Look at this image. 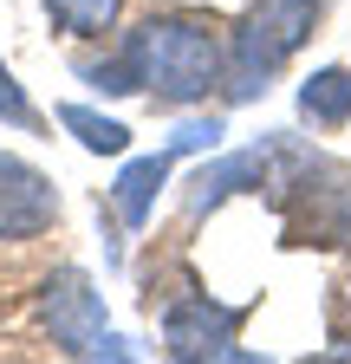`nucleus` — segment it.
<instances>
[{"mask_svg":"<svg viewBox=\"0 0 351 364\" xmlns=\"http://www.w3.org/2000/svg\"><path fill=\"white\" fill-rule=\"evenodd\" d=\"M46 14H53V26H59V33L98 39V33H111V26H117L124 0H46Z\"/></svg>","mask_w":351,"mask_h":364,"instance_id":"11","label":"nucleus"},{"mask_svg":"<svg viewBox=\"0 0 351 364\" xmlns=\"http://www.w3.org/2000/svg\"><path fill=\"white\" fill-rule=\"evenodd\" d=\"M0 124H14V130H39V111L26 105V91H20V78L7 72V59H0Z\"/></svg>","mask_w":351,"mask_h":364,"instance_id":"12","label":"nucleus"},{"mask_svg":"<svg viewBox=\"0 0 351 364\" xmlns=\"http://www.w3.org/2000/svg\"><path fill=\"white\" fill-rule=\"evenodd\" d=\"M293 189V228L319 247H351V176L332 163H299Z\"/></svg>","mask_w":351,"mask_h":364,"instance_id":"4","label":"nucleus"},{"mask_svg":"<svg viewBox=\"0 0 351 364\" xmlns=\"http://www.w3.org/2000/svg\"><path fill=\"white\" fill-rule=\"evenodd\" d=\"M234 332H241V306H222L208 293L176 299L163 312V351L169 358H241Z\"/></svg>","mask_w":351,"mask_h":364,"instance_id":"5","label":"nucleus"},{"mask_svg":"<svg viewBox=\"0 0 351 364\" xmlns=\"http://www.w3.org/2000/svg\"><path fill=\"white\" fill-rule=\"evenodd\" d=\"M124 65H130V85L150 91L163 111L202 105L208 91L228 78L222 33H215L208 20H195V14H150L144 26H130Z\"/></svg>","mask_w":351,"mask_h":364,"instance_id":"1","label":"nucleus"},{"mask_svg":"<svg viewBox=\"0 0 351 364\" xmlns=\"http://www.w3.org/2000/svg\"><path fill=\"white\" fill-rule=\"evenodd\" d=\"M299 117L319 130H345L351 124V72L345 65H319L299 85Z\"/></svg>","mask_w":351,"mask_h":364,"instance_id":"9","label":"nucleus"},{"mask_svg":"<svg viewBox=\"0 0 351 364\" xmlns=\"http://www.w3.org/2000/svg\"><path fill=\"white\" fill-rule=\"evenodd\" d=\"M222 117H189V124H176V136H169V150L176 156H189V150H215V144H222Z\"/></svg>","mask_w":351,"mask_h":364,"instance_id":"13","label":"nucleus"},{"mask_svg":"<svg viewBox=\"0 0 351 364\" xmlns=\"http://www.w3.org/2000/svg\"><path fill=\"white\" fill-rule=\"evenodd\" d=\"M59 221L53 182L20 156H0V241H33Z\"/></svg>","mask_w":351,"mask_h":364,"instance_id":"6","label":"nucleus"},{"mask_svg":"<svg viewBox=\"0 0 351 364\" xmlns=\"http://www.w3.org/2000/svg\"><path fill=\"white\" fill-rule=\"evenodd\" d=\"M169 163H176V150L130 156V163L117 169V182H111V208H117V221H124V228H144V221H150V208H156V189L169 182Z\"/></svg>","mask_w":351,"mask_h":364,"instance_id":"7","label":"nucleus"},{"mask_svg":"<svg viewBox=\"0 0 351 364\" xmlns=\"http://www.w3.org/2000/svg\"><path fill=\"white\" fill-rule=\"evenodd\" d=\"M59 124L78 136L92 156H124L130 150V130L117 124V117H98V111H85V105H59Z\"/></svg>","mask_w":351,"mask_h":364,"instance_id":"10","label":"nucleus"},{"mask_svg":"<svg viewBox=\"0 0 351 364\" xmlns=\"http://www.w3.org/2000/svg\"><path fill=\"white\" fill-rule=\"evenodd\" d=\"M39 318H46L53 345L72 351V358H130V345L104 326V299L92 293V280L78 267H59L39 287Z\"/></svg>","mask_w":351,"mask_h":364,"instance_id":"3","label":"nucleus"},{"mask_svg":"<svg viewBox=\"0 0 351 364\" xmlns=\"http://www.w3.org/2000/svg\"><path fill=\"white\" fill-rule=\"evenodd\" d=\"M260 176H267V150H241L228 163H202L195 182H189V196H183V208L189 215H208L215 202H228L241 182H260Z\"/></svg>","mask_w":351,"mask_h":364,"instance_id":"8","label":"nucleus"},{"mask_svg":"<svg viewBox=\"0 0 351 364\" xmlns=\"http://www.w3.org/2000/svg\"><path fill=\"white\" fill-rule=\"evenodd\" d=\"M313 20H319V0H254L228 53V98H260L267 78L306 46Z\"/></svg>","mask_w":351,"mask_h":364,"instance_id":"2","label":"nucleus"}]
</instances>
